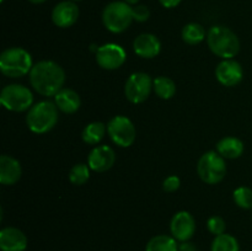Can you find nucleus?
Here are the masks:
<instances>
[{"instance_id":"nucleus-15","label":"nucleus","mask_w":252,"mask_h":251,"mask_svg":"<svg viewBox=\"0 0 252 251\" xmlns=\"http://www.w3.org/2000/svg\"><path fill=\"white\" fill-rule=\"evenodd\" d=\"M134 53L140 58L152 59L159 56L161 51V43L159 38L153 33H142L135 37L133 42Z\"/></svg>"},{"instance_id":"nucleus-29","label":"nucleus","mask_w":252,"mask_h":251,"mask_svg":"<svg viewBox=\"0 0 252 251\" xmlns=\"http://www.w3.org/2000/svg\"><path fill=\"white\" fill-rule=\"evenodd\" d=\"M180 185H181V180L177 176L172 175V176L166 177L162 182V188L165 192H175L180 188Z\"/></svg>"},{"instance_id":"nucleus-18","label":"nucleus","mask_w":252,"mask_h":251,"mask_svg":"<svg viewBox=\"0 0 252 251\" xmlns=\"http://www.w3.org/2000/svg\"><path fill=\"white\" fill-rule=\"evenodd\" d=\"M54 103L57 105L59 111L64 113H75L80 108L81 101L78 93L71 89H62L56 96H54Z\"/></svg>"},{"instance_id":"nucleus-16","label":"nucleus","mask_w":252,"mask_h":251,"mask_svg":"<svg viewBox=\"0 0 252 251\" xmlns=\"http://www.w3.org/2000/svg\"><path fill=\"white\" fill-rule=\"evenodd\" d=\"M1 251H25L27 249V238L20 229L7 226L0 231Z\"/></svg>"},{"instance_id":"nucleus-4","label":"nucleus","mask_w":252,"mask_h":251,"mask_svg":"<svg viewBox=\"0 0 252 251\" xmlns=\"http://www.w3.org/2000/svg\"><path fill=\"white\" fill-rule=\"evenodd\" d=\"M32 66V57L21 47L5 49L0 56V70L7 78H21L30 74Z\"/></svg>"},{"instance_id":"nucleus-19","label":"nucleus","mask_w":252,"mask_h":251,"mask_svg":"<svg viewBox=\"0 0 252 251\" xmlns=\"http://www.w3.org/2000/svg\"><path fill=\"white\" fill-rule=\"evenodd\" d=\"M217 152L225 159H238L244 153V143L239 138L225 137L218 142Z\"/></svg>"},{"instance_id":"nucleus-22","label":"nucleus","mask_w":252,"mask_h":251,"mask_svg":"<svg viewBox=\"0 0 252 251\" xmlns=\"http://www.w3.org/2000/svg\"><path fill=\"white\" fill-rule=\"evenodd\" d=\"M153 90L162 100H170L176 94V84L167 76H158L153 80Z\"/></svg>"},{"instance_id":"nucleus-11","label":"nucleus","mask_w":252,"mask_h":251,"mask_svg":"<svg viewBox=\"0 0 252 251\" xmlns=\"http://www.w3.org/2000/svg\"><path fill=\"white\" fill-rule=\"evenodd\" d=\"M170 230L177 241H189L196 231V221L191 213L186 211L177 212L171 219Z\"/></svg>"},{"instance_id":"nucleus-28","label":"nucleus","mask_w":252,"mask_h":251,"mask_svg":"<svg viewBox=\"0 0 252 251\" xmlns=\"http://www.w3.org/2000/svg\"><path fill=\"white\" fill-rule=\"evenodd\" d=\"M133 11V19L134 21L138 22H145L150 16V11L148 9V6L142 4H137L132 7Z\"/></svg>"},{"instance_id":"nucleus-14","label":"nucleus","mask_w":252,"mask_h":251,"mask_svg":"<svg viewBox=\"0 0 252 251\" xmlns=\"http://www.w3.org/2000/svg\"><path fill=\"white\" fill-rule=\"evenodd\" d=\"M116 154L108 145H98L90 152L88 157V165L93 171L106 172L115 165Z\"/></svg>"},{"instance_id":"nucleus-26","label":"nucleus","mask_w":252,"mask_h":251,"mask_svg":"<svg viewBox=\"0 0 252 251\" xmlns=\"http://www.w3.org/2000/svg\"><path fill=\"white\" fill-rule=\"evenodd\" d=\"M233 198L236 206L243 209H252V189L249 187H238L233 192Z\"/></svg>"},{"instance_id":"nucleus-27","label":"nucleus","mask_w":252,"mask_h":251,"mask_svg":"<svg viewBox=\"0 0 252 251\" xmlns=\"http://www.w3.org/2000/svg\"><path fill=\"white\" fill-rule=\"evenodd\" d=\"M207 228H208V230L211 231L213 235L216 236L221 235V234L225 233V229H226L225 220H224L221 217L213 216L208 219V221H207Z\"/></svg>"},{"instance_id":"nucleus-1","label":"nucleus","mask_w":252,"mask_h":251,"mask_svg":"<svg viewBox=\"0 0 252 251\" xmlns=\"http://www.w3.org/2000/svg\"><path fill=\"white\" fill-rule=\"evenodd\" d=\"M65 73L53 61H41L33 64L30 71V84L42 96H56L63 89Z\"/></svg>"},{"instance_id":"nucleus-12","label":"nucleus","mask_w":252,"mask_h":251,"mask_svg":"<svg viewBox=\"0 0 252 251\" xmlns=\"http://www.w3.org/2000/svg\"><path fill=\"white\" fill-rule=\"evenodd\" d=\"M79 6L75 1L64 0L58 2L52 10V21L57 27L68 29L71 27L79 19Z\"/></svg>"},{"instance_id":"nucleus-3","label":"nucleus","mask_w":252,"mask_h":251,"mask_svg":"<svg viewBox=\"0 0 252 251\" xmlns=\"http://www.w3.org/2000/svg\"><path fill=\"white\" fill-rule=\"evenodd\" d=\"M58 107L52 101H41L32 106L26 116L30 130L36 134H44L53 129L58 122Z\"/></svg>"},{"instance_id":"nucleus-34","label":"nucleus","mask_w":252,"mask_h":251,"mask_svg":"<svg viewBox=\"0 0 252 251\" xmlns=\"http://www.w3.org/2000/svg\"><path fill=\"white\" fill-rule=\"evenodd\" d=\"M71 1H75L76 2V1H81V0H71Z\"/></svg>"},{"instance_id":"nucleus-5","label":"nucleus","mask_w":252,"mask_h":251,"mask_svg":"<svg viewBox=\"0 0 252 251\" xmlns=\"http://www.w3.org/2000/svg\"><path fill=\"white\" fill-rule=\"evenodd\" d=\"M132 6L127 2L112 1L105 6L102 11L103 26L112 33H122L132 25Z\"/></svg>"},{"instance_id":"nucleus-10","label":"nucleus","mask_w":252,"mask_h":251,"mask_svg":"<svg viewBox=\"0 0 252 251\" xmlns=\"http://www.w3.org/2000/svg\"><path fill=\"white\" fill-rule=\"evenodd\" d=\"M127 59V53L116 43H106L100 46L96 51V62L98 66L105 70H116L125 64Z\"/></svg>"},{"instance_id":"nucleus-35","label":"nucleus","mask_w":252,"mask_h":251,"mask_svg":"<svg viewBox=\"0 0 252 251\" xmlns=\"http://www.w3.org/2000/svg\"><path fill=\"white\" fill-rule=\"evenodd\" d=\"M0 1H1V2H4V0H0Z\"/></svg>"},{"instance_id":"nucleus-2","label":"nucleus","mask_w":252,"mask_h":251,"mask_svg":"<svg viewBox=\"0 0 252 251\" xmlns=\"http://www.w3.org/2000/svg\"><path fill=\"white\" fill-rule=\"evenodd\" d=\"M209 49L223 59H233L240 51V41L234 31L226 26H213L207 33Z\"/></svg>"},{"instance_id":"nucleus-6","label":"nucleus","mask_w":252,"mask_h":251,"mask_svg":"<svg viewBox=\"0 0 252 251\" xmlns=\"http://www.w3.org/2000/svg\"><path fill=\"white\" fill-rule=\"evenodd\" d=\"M197 172L203 182L208 185H217L226 175L225 157H221L218 152H207L199 157L197 164Z\"/></svg>"},{"instance_id":"nucleus-30","label":"nucleus","mask_w":252,"mask_h":251,"mask_svg":"<svg viewBox=\"0 0 252 251\" xmlns=\"http://www.w3.org/2000/svg\"><path fill=\"white\" fill-rule=\"evenodd\" d=\"M181 1L182 0H159L160 4H161L164 7H166V9H172V7H176Z\"/></svg>"},{"instance_id":"nucleus-23","label":"nucleus","mask_w":252,"mask_h":251,"mask_svg":"<svg viewBox=\"0 0 252 251\" xmlns=\"http://www.w3.org/2000/svg\"><path fill=\"white\" fill-rule=\"evenodd\" d=\"M207 33L206 30L202 25L197 24V22H191L187 24L186 26L182 29V39L185 43L189 44V46H196L199 44L202 41H204Z\"/></svg>"},{"instance_id":"nucleus-7","label":"nucleus","mask_w":252,"mask_h":251,"mask_svg":"<svg viewBox=\"0 0 252 251\" xmlns=\"http://www.w3.org/2000/svg\"><path fill=\"white\" fill-rule=\"evenodd\" d=\"M0 102L11 112H24L33 103V95L29 88L20 84L6 85L0 94Z\"/></svg>"},{"instance_id":"nucleus-24","label":"nucleus","mask_w":252,"mask_h":251,"mask_svg":"<svg viewBox=\"0 0 252 251\" xmlns=\"http://www.w3.org/2000/svg\"><path fill=\"white\" fill-rule=\"evenodd\" d=\"M211 251H240V245L236 238L224 233L214 238Z\"/></svg>"},{"instance_id":"nucleus-20","label":"nucleus","mask_w":252,"mask_h":251,"mask_svg":"<svg viewBox=\"0 0 252 251\" xmlns=\"http://www.w3.org/2000/svg\"><path fill=\"white\" fill-rule=\"evenodd\" d=\"M107 130V126L102 122H91L84 128L83 140L89 145H96L102 140L105 133Z\"/></svg>"},{"instance_id":"nucleus-13","label":"nucleus","mask_w":252,"mask_h":251,"mask_svg":"<svg viewBox=\"0 0 252 251\" xmlns=\"http://www.w3.org/2000/svg\"><path fill=\"white\" fill-rule=\"evenodd\" d=\"M216 76L221 85L226 86V88H233L243 80V66L234 59H224L217 66Z\"/></svg>"},{"instance_id":"nucleus-32","label":"nucleus","mask_w":252,"mask_h":251,"mask_svg":"<svg viewBox=\"0 0 252 251\" xmlns=\"http://www.w3.org/2000/svg\"><path fill=\"white\" fill-rule=\"evenodd\" d=\"M125 2H127V4L129 5H137L138 2H139V0H123Z\"/></svg>"},{"instance_id":"nucleus-17","label":"nucleus","mask_w":252,"mask_h":251,"mask_svg":"<svg viewBox=\"0 0 252 251\" xmlns=\"http://www.w3.org/2000/svg\"><path fill=\"white\" fill-rule=\"evenodd\" d=\"M22 169L19 160L10 155L0 157V182L6 186L15 185L21 179Z\"/></svg>"},{"instance_id":"nucleus-9","label":"nucleus","mask_w":252,"mask_h":251,"mask_svg":"<svg viewBox=\"0 0 252 251\" xmlns=\"http://www.w3.org/2000/svg\"><path fill=\"white\" fill-rule=\"evenodd\" d=\"M153 90V80L149 74L137 71L127 79L125 85V95L129 102L138 105L144 102Z\"/></svg>"},{"instance_id":"nucleus-25","label":"nucleus","mask_w":252,"mask_h":251,"mask_svg":"<svg viewBox=\"0 0 252 251\" xmlns=\"http://www.w3.org/2000/svg\"><path fill=\"white\" fill-rule=\"evenodd\" d=\"M90 167L86 164H76L71 167L69 172V181L75 186H81L86 184L88 180L90 179Z\"/></svg>"},{"instance_id":"nucleus-31","label":"nucleus","mask_w":252,"mask_h":251,"mask_svg":"<svg viewBox=\"0 0 252 251\" xmlns=\"http://www.w3.org/2000/svg\"><path fill=\"white\" fill-rule=\"evenodd\" d=\"M179 251H198V249H197V246L194 244L185 241V243H182L179 246Z\"/></svg>"},{"instance_id":"nucleus-21","label":"nucleus","mask_w":252,"mask_h":251,"mask_svg":"<svg viewBox=\"0 0 252 251\" xmlns=\"http://www.w3.org/2000/svg\"><path fill=\"white\" fill-rule=\"evenodd\" d=\"M145 251H179L177 240L170 235H157L148 241Z\"/></svg>"},{"instance_id":"nucleus-33","label":"nucleus","mask_w":252,"mask_h":251,"mask_svg":"<svg viewBox=\"0 0 252 251\" xmlns=\"http://www.w3.org/2000/svg\"><path fill=\"white\" fill-rule=\"evenodd\" d=\"M30 2H32V4H42V2L47 1V0H29Z\"/></svg>"},{"instance_id":"nucleus-8","label":"nucleus","mask_w":252,"mask_h":251,"mask_svg":"<svg viewBox=\"0 0 252 251\" xmlns=\"http://www.w3.org/2000/svg\"><path fill=\"white\" fill-rule=\"evenodd\" d=\"M107 132L111 140L121 148H128L134 143L137 130L132 121L126 116H115L107 123Z\"/></svg>"}]
</instances>
